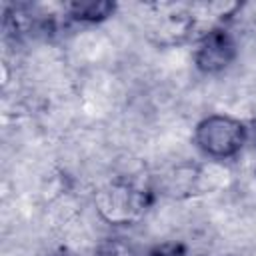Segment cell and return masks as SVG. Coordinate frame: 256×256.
<instances>
[{"instance_id":"obj_2","label":"cell","mask_w":256,"mask_h":256,"mask_svg":"<svg viewBox=\"0 0 256 256\" xmlns=\"http://www.w3.org/2000/svg\"><path fill=\"white\" fill-rule=\"evenodd\" d=\"M250 138V128L244 120L226 114L214 112L202 116L192 130L194 148L212 162H226L244 150Z\"/></svg>"},{"instance_id":"obj_4","label":"cell","mask_w":256,"mask_h":256,"mask_svg":"<svg viewBox=\"0 0 256 256\" xmlns=\"http://www.w3.org/2000/svg\"><path fill=\"white\" fill-rule=\"evenodd\" d=\"M198 174H200V164L176 162L160 174L158 190L170 200H186L198 196Z\"/></svg>"},{"instance_id":"obj_5","label":"cell","mask_w":256,"mask_h":256,"mask_svg":"<svg viewBox=\"0 0 256 256\" xmlns=\"http://www.w3.org/2000/svg\"><path fill=\"white\" fill-rule=\"evenodd\" d=\"M116 12L114 2H104V0H88V2H70L64 4V14L72 22L80 24H100L112 18Z\"/></svg>"},{"instance_id":"obj_1","label":"cell","mask_w":256,"mask_h":256,"mask_svg":"<svg viewBox=\"0 0 256 256\" xmlns=\"http://www.w3.org/2000/svg\"><path fill=\"white\" fill-rule=\"evenodd\" d=\"M152 188L130 176H116L92 192L96 218L108 226H132L146 218L152 208Z\"/></svg>"},{"instance_id":"obj_3","label":"cell","mask_w":256,"mask_h":256,"mask_svg":"<svg viewBox=\"0 0 256 256\" xmlns=\"http://www.w3.org/2000/svg\"><path fill=\"white\" fill-rule=\"evenodd\" d=\"M238 56V42L234 34L222 24L204 30L196 38L192 64L206 76H216L228 70Z\"/></svg>"}]
</instances>
